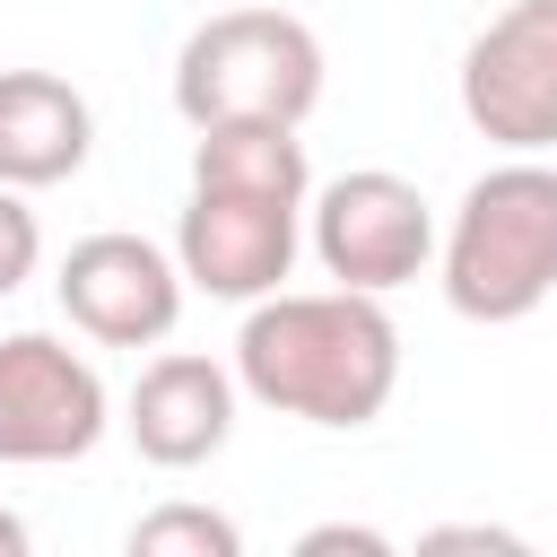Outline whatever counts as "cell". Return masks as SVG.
<instances>
[{"label":"cell","instance_id":"11","mask_svg":"<svg viewBox=\"0 0 557 557\" xmlns=\"http://www.w3.org/2000/svg\"><path fill=\"white\" fill-rule=\"evenodd\" d=\"M191 183H244V191L313 200V165H305L296 122H209L191 139Z\"/></svg>","mask_w":557,"mask_h":557},{"label":"cell","instance_id":"1","mask_svg":"<svg viewBox=\"0 0 557 557\" xmlns=\"http://www.w3.org/2000/svg\"><path fill=\"white\" fill-rule=\"evenodd\" d=\"M235 383L305 426H374L400 392V331L366 287H278L235 331Z\"/></svg>","mask_w":557,"mask_h":557},{"label":"cell","instance_id":"4","mask_svg":"<svg viewBox=\"0 0 557 557\" xmlns=\"http://www.w3.org/2000/svg\"><path fill=\"white\" fill-rule=\"evenodd\" d=\"M305 244H313L331 287L392 296V287H409L435 261V209H426V191L409 174L357 165V174H331L305 200Z\"/></svg>","mask_w":557,"mask_h":557},{"label":"cell","instance_id":"13","mask_svg":"<svg viewBox=\"0 0 557 557\" xmlns=\"http://www.w3.org/2000/svg\"><path fill=\"white\" fill-rule=\"evenodd\" d=\"M35 261H44V226H35L26 191L0 183V296H17V287L35 278Z\"/></svg>","mask_w":557,"mask_h":557},{"label":"cell","instance_id":"15","mask_svg":"<svg viewBox=\"0 0 557 557\" xmlns=\"http://www.w3.org/2000/svg\"><path fill=\"white\" fill-rule=\"evenodd\" d=\"M418 548H496V557H513V548H522V531H496V522H435Z\"/></svg>","mask_w":557,"mask_h":557},{"label":"cell","instance_id":"6","mask_svg":"<svg viewBox=\"0 0 557 557\" xmlns=\"http://www.w3.org/2000/svg\"><path fill=\"white\" fill-rule=\"evenodd\" d=\"M113 426L104 374L52 339V331H9L0 339V461L9 470H52V461H87Z\"/></svg>","mask_w":557,"mask_h":557},{"label":"cell","instance_id":"16","mask_svg":"<svg viewBox=\"0 0 557 557\" xmlns=\"http://www.w3.org/2000/svg\"><path fill=\"white\" fill-rule=\"evenodd\" d=\"M0 557H26V522H17L9 505H0Z\"/></svg>","mask_w":557,"mask_h":557},{"label":"cell","instance_id":"8","mask_svg":"<svg viewBox=\"0 0 557 557\" xmlns=\"http://www.w3.org/2000/svg\"><path fill=\"white\" fill-rule=\"evenodd\" d=\"M52 287H61V313L96 348H157L183 322V287L191 278H183V261L165 244L104 226V235H78L61 252V278Z\"/></svg>","mask_w":557,"mask_h":557},{"label":"cell","instance_id":"5","mask_svg":"<svg viewBox=\"0 0 557 557\" xmlns=\"http://www.w3.org/2000/svg\"><path fill=\"white\" fill-rule=\"evenodd\" d=\"M461 113L505 157L557 148V0H505L461 52Z\"/></svg>","mask_w":557,"mask_h":557},{"label":"cell","instance_id":"12","mask_svg":"<svg viewBox=\"0 0 557 557\" xmlns=\"http://www.w3.org/2000/svg\"><path fill=\"white\" fill-rule=\"evenodd\" d=\"M131 557H244V531L209 505H157L131 522Z\"/></svg>","mask_w":557,"mask_h":557},{"label":"cell","instance_id":"2","mask_svg":"<svg viewBox=\"0 0 557 557\" xmlns=\"http://www.w3.org/2000/svg\"><path fill=\"white\" fill-rule=\"evenodd\" d=\"M435 270H444V305L461 322H522L557 296V165L548 157H505L487 165L453 226L435 235Z\"/></svg>","mask_w":557,"mask_h":557},{"label":"cell","instance_id":"3","mask_svg":"<svg viewBox=\"0 0 557 557\" xmlns=\"http://www.w3.org/2000/svg\"><path fill=\"white\" fill-rule=\"evenodd\" d=\"M322 104V44L287 9H218L174 52V113L209 122H296Z\"/></svg>","mask_w":557,"mask_h":557},{"label":"cell","instance_id":"14","mask_svg":"<svg viewBox=\"0 0 557 557\" xmlns=\"http://www.w3.org/2000/svg\"><path fill=\"white\" fill-rule=\"evenodd\" d=\"M339 548H348V557H392V540L366 531V522H313V531L296 540V557H339Z\"/></svg>","mask_w":557,"mask_h":557},{"label":"cell","instance_id":"10","mask_svg":"<svg viewBox=\"0 0 557 557\" xmlns=\"http://www.w3.org/2000/svg\"><path fill=\"white\" fill-rule=\"evenodd\" d=\"M96 113L61 70H0V183L52 191L87 165Z\"/></svg>","mask_w":557,"mask_h":557},{"label":"cell","instance_id":"9","mask_svg":"<svg viewBox=\"0 0 557 557\" xmlns=\"http://www.w3.org/2000/svg\"><path fill=\"white\" fill-rule=\"evenodd\" d=\"M235 366H218V357H200V348H165V357H148L139 366V383H131V400H122V435L139 444V461H157V470H200V461H218L226 453V435H235Z\"/></svg>","mask_w":557,"mask_h":557},{"label":"cell","instance_id":"7","mask_svg":"<svg viewBox=\"0 0 557 557\" xmlns=\"http://www.w3.org/2000/svg\"><path fill=\"white\" fill-rule=\"evenodd\" d=\"M296 244H305V200L244 191V183H191V200L174 218V261L218 305L278 296V278L296 270Z\"/></svg>","mask_w":557,"mask_h":557}]
</instances>
